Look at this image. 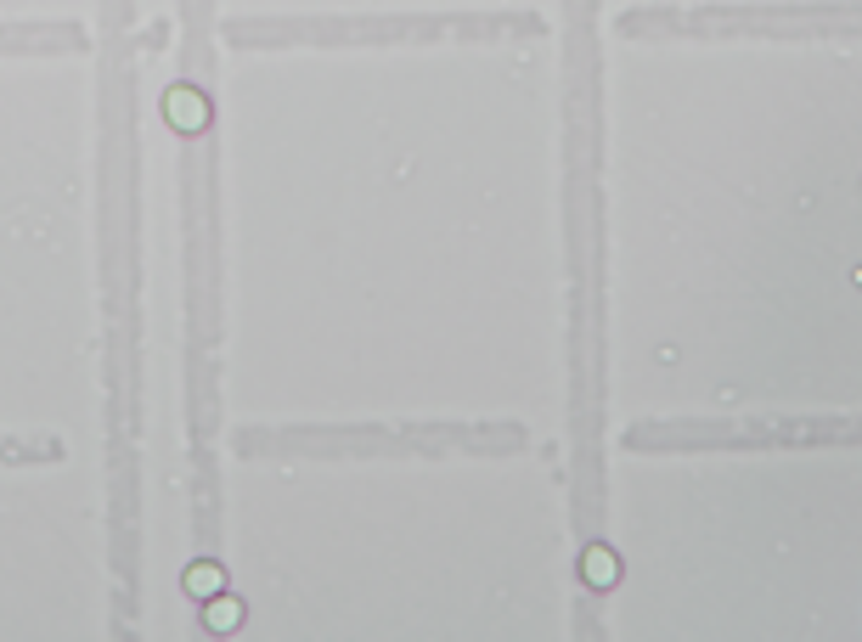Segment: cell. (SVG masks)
Here are the masks:
<instances>
[{"label": "cell", "instance_id": "obj_4", "mask_svg": "<svg viewBox=\"0 0 862 642\" xmlns=\"http://www.w3.org/2000/svg\"><path fill=\"white\" fill-rule=\"evenodd\" d=\"M204 626H209V631H220V637H226V631H238V626H243V597L215 592V597L204 603Z\"/></svg>", "mask_w": 862, "mask_h": 642}, {"label": "cell", "instance_id": "obj_2", "mask_svg": "<svg viewBox=\"0 0 862 642\" xmlns=\"http://www.w3.org/2000/svg\"><path fill=\"white\" fill-rule=\"evenodd\" d=\"M581 581H586L592 592H609V586L620 581V558L604 547V541H598V547H586V553H581Z\"/></svg>", "mask_w": 862, "mask_h": 642}, {"label": "cell", "instance_id": "obj_1", "mask_svg": "<svg viewBox=\"0 0 862 642\" xmlns=\"http://www.w3.org/2000/svg\"><path fill=\"white\" fill-rule=\"evenodd\" d=\"M163 119H170L181 135H197L209 124V96L197 90V85H175V90H163Z\"/></svg>", "mask_w": 862, "mask_h": 642}, {"label": "cell", "instance_id": "obj_3", "mask_svg": "<svg viewBox=\"0 0 862 642\" xmlns=\"http://www.w3.org/2000/svg\"><path fill=\"white\" fill-rule=\"evenodd\" d=\"M181 586H186V592H192L197 603H209L215 592H226V569H220L215 558H197V564H192V569L181 574Z\"/></svg>", "mask_w": 862, "mask_h": 642}]
</instances>
